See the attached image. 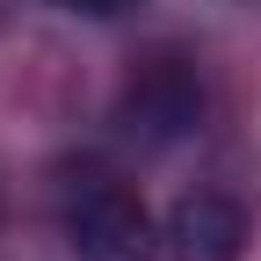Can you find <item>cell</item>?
<instances>
[{
  "mask_svg": "<svg viewBox=\"0 0 261 261\" xmlns=\"http://www.w3.org/2000/svg\"><path fill=\"white\" fill-rule=\"evenodd\" d=\"M196 116H203V80L189 73V58L138 65V80H130V94H123V130L130 138L167 145V138H181V130H196Z\"/></svg>",
  "mask_w": 261,
  "mask_h": 261,
  "instance_id": "obj_2",
  "label": "cell"
},
{
  "mask_svg": "<svg viewBox=\"0 0 261 261\" xmlns=\"http://www.w3.org/2000/svg\"><path fill=\"white\" fill-rule=\"evenodd\" d=\"M160 240H167V261H240L247 254V211L225 189H181Z\"/></svg>",
  "mask_w": 261,
  "mask_h": 261,
  "instance_id": "obj_3",
  "label": "cell"
},
{
  "mask_svg": "<svg viewBox=\"0 0 261 261\" xmlns=\"http://www.w3.org/2000/svg\"><path fill=\"white\" fill-rule=\"evenodd\" d=\"M58 232L73 247V261H160L167 254L145 196L102 160H65L58 167Z\"/></svg>",
  "mask_w": 261,
  "mask_h": 261,
  "instance_id": "obj_1",
  "label": "cell"
},
{
  "mask_svg": "<svg viewBox=\"0 0 261 261\" xmlns=\"http://www.w3.org/2000/svg\"><path fill=\"white\" fill-rule=\"evenodd\" d=\"M58 8H73V15H123L130 0H58Z\"/></svg>",
  "mask_w": 261,
  "mask_h": 261,
  "instance_id": "obj_4",
  "label": "cell"
}]
</instances>
